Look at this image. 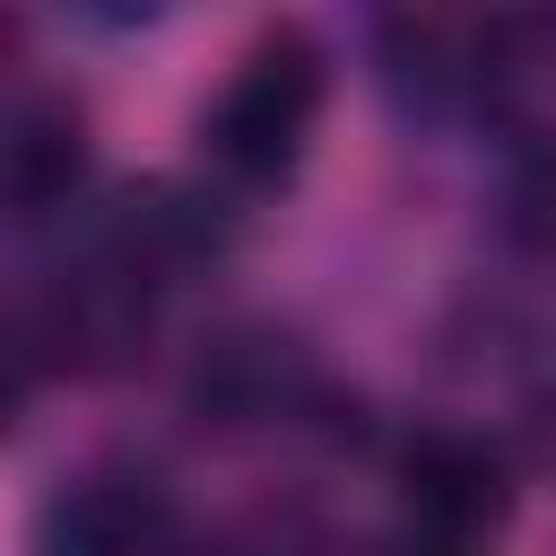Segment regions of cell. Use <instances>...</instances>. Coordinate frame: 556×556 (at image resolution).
<instances>
[{"mask_svg":"<svg viewBox=\"0 0 556 556\" xmlns=\"http://www.w3.org/2000/svg\"><path fill=\"white\" fill-rule=\"evenodd\" d=\"M313 113H321V52H313V35L269 26L235 61V78L217 87V104H208V130H200L208 165L226 182H243V191H269V182L295 174V156L313 139Z\"/></svg>","mask_w":556,"mask_h":556,"instance_id":"6da1fadb","label":"cell"},{"mask_svg":"<svg viewBox=\"0 0 556 556\" xmlns=\"http://www.w3.org/2000/svg\"><path fill=\"white\" fill-rule=\"evenodd\" d=\"M43 556H182V530H174V504L156 495V478L96 469L52 495Z\"/></svg>","mask_w":556,"mask_h":556,"instance_id":"7a4b0ae2","label":"cell"},{"mask_svg":"<svg viewBox=\"0 0 556 556\" xmlns=\"http://www.w3.org/2000/svg\"><path fill=\"white\" fill-rule=\"evenodd\" d=\"M400 504H408V530L486 547V530L504 521V460L478 434H426L400 460Z\"/></svg>","mask_w":556,"mask_h":556,"instance_id":"3957f363","label":"cell"},{"mask_svg":"<svg viewBox=\"0 0 556 556\" xmlns=\"http://www.w3.org/2000/svg\"><path fill=\"white\" fill-rule=\"evenodd\" d=\"M87 174V122L70 96L52 87H26L9 104V130H0V182H9V208L17 217H52Z\"/></svg>","mask_w":556,"mask_h":556,"instance_id":"277c9868","label":"cell"},{"mask_svg":"<svg viewBox=\"0 0 556 556\" xmlns=\"http://www.w3.org/2000/svg\"><path fill=\"white\" fill-rule=\"evenodd\" d=\"M382 556H478V547H460V539H434V530H400Z\"/></svg>","mask_w":556,"mask_h":556,"instance_id":"5b68a950","label":"cell"}]
</instances>
